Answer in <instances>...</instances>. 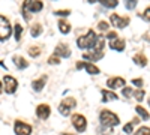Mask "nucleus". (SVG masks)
Segmentation results:
<instances>
[{"label": "nucleus", "instance_id": "28", "mask_svg": "<svg viewBox=\"0 0 150 135\" xmlns=\"http://www.w3.org/2000/svg\"><path fill=\"white\" fill-rule=\"evenodd\" d=\"M39 54H41V48H39V47H30V48H29V56L38 57Z\"/></svg>", "mask_w": 150, "mask_h": 135}, {"label": "nucleus", "instance_id": "13", "mask_svg": "<svg viewBox=\"0 0 150 135\" xmlns=\"http://www.w3.org/2000/svg\"><path fill=\"white\" fill-rule=\"evenodd\" d=\"M107 87L108 89H120L125 87V78L122 77H111L107 80Z\"/></svg>", "mask_w": 150, "mask_h": 135}, {"label": "nucleus", "instance_id": "30", "mask_svg": "<svg viewBox=\"0 0 150 135\" xmlns=\"http://www.w3.org/2000/svg\"><path fill=\"white\" fill-rule=\"evenodd\" d=\"M134 135H150V128L144 126V128H140L138 131H137Z\"/></svg>", "mask_w": 150, "mask_h": 135}, {"label": "nucleus", "instance_id": "34", "mask_svg": "<svg viewBox=\"0 0 150 135\" xmlns=\"http://www.w3.org/2000/svg\"><path fill=\"white\" fill-rule=\"evenodd\" d=\"M132 84L135 86V87H138V89H140L141 86L144 84V81H143V78H134V80H132Z\"/></svg>", "mask_w": 150, "mask_h": 135}, {"label": "nucleus", "instance_id": "1", "mask_svg": "<svg viewBox=\"0 0 150 135\" xmlns=\"http://www.w3.org/2000/svg\"><path fill=\"white\" fill-rule=\"evenodd\" d=\"M99 41H101V38L96 35V32H93V30L90 29L84 36H80V38L77 39V47L80 48V50L90 51V50H93V48L98 45Z\"/></svg>", "mask_w": 150, "mask_h": 135}, {"label": "nucleus", "instance_id": "11", "mask_svg": "<svg viewBox=\"0 0 150 135\" xmlns=\"http://www.w3.org/2000/svg\"><path fill=\"white\" fill-rule=\"evenodd\" d=\"M54 54H56L57 57H65V59H68V57L71 56V48L68 47V44L60 42V44L54 48Z\"/></svg>", "mask_w": 150, "mask_h": 135}, {"label": "nucleus", "instance_id": "2", "mask_svg": "<svg viewBox=\"0 0 150 135\" xmlns=\"http://www.w3.org/2000/svg\"><path fill=\"white\" fill-rule=\"evenodd\" d=\"M42 8H44V3L41 2V0H24L21 14H23L24 20H30V15L41 12Z\"/></svg>", "mask_w": 150, "mask_h": 135}, {"label": "nucleus", "instance_id": "19", "mask_svg": "<svg viewBox=\"0 0 150 135\" xmlns=\"http://www.w3.org/2000/svg\"><path fill=\"white\" fill-rule=\"evenodd\" d=\"M57 26H59V30L63 33V35H68L71 32V24L66 20H59L57 21Z\"/></svg>", "mask_w": 150, "mask_h": 135}, {"label": "nucleus", "instance_id": "38", "mask_svg": "<svg viewBox=\"0 0 150 135\" xmlns=\"http://www.w3.org/2000/svg\"><path fill=\"white\" fill-rule=\"evenodd\" d=\"M62 135H72V134H66V132H63V134H62Z\"/></svg>", "mask_w": 150, "mask_h": 135}, {"label": "nucleus", "instance_id": "20", "mask_svg": "<svg viewBox=\"0 0 150 135\" xmlns=\"http://www.w3.org/2000/svg\"><path fill=\"white\" fill-rule=\"evenodd\" d=\"M42 24L41 23H36L33 24V26L30 27V35H32V38H38V36H41L42 35Z\"/></svg>", "mask_w": 150, "mask_h": 135}, {"label": "nucleus", "instance_id": "32", "mask_svg": "<svg viewBox=\"0 0 150 135\" xmlns=\"http://www.w3.org/2000/svg\"><path fill=\"white\" fill-rule=\"evenodd\" d=\"M98 30H101V32H108V23H107V21H99Z\"/></svg>", "mask_w": 150, "mask_h": 135}, {"label": "nucleus", "instance_id": "23", "mask_svg": "<svg viewBox=\"0 0 150 135\" xmlns=\"http://www.w3.org/2000/svg\"><path fill=\"white\" fill-rule=\"evenodd\" d=\"M138 123V119H134L132 122H129V123H126L125 125V128H123V132L125 134H132V131H134V126Z\"/></svg>", "mask_w": 150, "mask_h": 135}, {"label": "nucleus", "instance_id": "22", "mask_svg": "<svg viewBox=\"0 0 150 135\" xmlns=\"http://www.w3.org/2000/svg\"><path fill=\"white\" fill-rule=\"evenodd\" d=\"M135 111L138 113V114H140V117H141V119H144V120H149V119H150L149 111H147L146 108H143L141 105H137V107H135Z\"/></svg>", "mask_w": 150, "mask_h": 135}, {"label": "nucleus", "instance_id": "21", "mask_svg": "<svg viewBox=\"0 0 150 135\" xmlns=\"http://www.w3.org/2000/svg\"><path fill=\"white\" fill-rule=\"evenodd\" d=\"M104 8H108V9H114L117 5H119V0H99Z\"/></svg>", "mask_w": 150, "mask_h": 135}, {"label": "nucleus", "instance_id": "33", "mask_svg": "<svg viewBox=\"0 0 150 135\" xmlns=\"http://www.w3.org/2000/svg\"><path fill=\"white\" fill-rule=\"evenodd\" d=\"M117 38H119L117 32H108V33H107V39H108V42H110V41H114V39H117Z\"/></svg>", "mask_w": 150, "mask_h": 135}, {"label": "nucleus", "instance_id": "4", "mask_svg": "<svg viewBox=\"0 0 150 135\" xmlns=\"http://www.w3.org/2000/svg\"><path fill=\"white\" fill-rule=\"evenodd\" d=\"M11 35H12V27L9 20L5 15H0V42H5L6 39H9Z\"/></svg>", "mask_w": 150, "mask_h": 135}, {"label": "nucleus", "instance_id": "6", "mask_svg": "<svg viewBox=\"0 0 150 135\" xmlns=\"http://www.w3.org/2000/svg\"><path fill=\"white\" fill-rule=\"evenodd\" d=\"M110 23H111L116 29H125V27L129 26L131 18H129V17H122V15H117V14H112V15L110 17Z\"/></svg>", "mask_w": 150, "mask_h": 135}, {"label": "nucleus", "instance_id": "9", "mask_svg": "<svg viewBox=\"0 0 150 135\" xmlns=\"http://www.w3.org/2000/svg\"><path fill=\"white\" fill-rule=\"evenodd\" d=\"M72 125L78 132H84L87 129V120L83 114H74L72 116Z\"/></svg>", "mask_w": 150, "mask_h": 135}, {"label": "nucleus", "instance_id": "25", "mask_svg": "<svg viewBox=\"0 0 150 135\" xmlns=\"http://www.w3.org/2000/svg\"><path fill=\"white\" fill-rule=\"evenodd\" d=\"M123 3H125V8H126V9L132 11V9L137 8V5H138V0H125Z\"/></svg>", "mask_w": 150, "mask_h": 135}, {"label": "nucleus", "instance_id": "10", "mask_svg": "<svg viewBox=\"0 0 150 135\" xmlns=\"http://www.w3.org/2000/svg\"><path fill=\"white\" fill-rule=\"evenodd\" d=\"M14 132L17 135H32V126L21 120H17L14 123Z\"/></svg>", "mask_w": 150, "mask_h": 135}, {"label": "nucleus", "instance_id": "18", "mask_svg": "<svg viewBox=\"0 0 150 135\" xmlns=\"http://www.w3.org/2000/svg\"><path fill=\"white\" fill-rule=\"evenodd\" d=\"M132 62L137 65V66H140V68H144L147 66V57L144 54H135L132 57Z\"/></svg>", "mask_w": 150, "mask_h": 135}, {"label": "nucleus", "instance_id": "31", "mask_svg": "<svg viewBox=\"0 0 150 135\" xmlns=\"http://www.w3.org/2000/svg\"><path fill=\"white\" fill-rule=\"evenodd\" d=\"M122 95H123L125 98H131V96H134V90H132L131 87H123Z\"/></svg>", "mask_w": 150, "mask_h": 135}, {"label": "nucleus", "instance_id": "15", "mask_svg": "<svg viewBox=\"0 0 150 135\" xmlns=\"http://www.w3.org/2000/svg\"><path fill=\"white\" fill-rule=\"evenodd\" d=\"M47 80H48L47 75H42L39 80H35V81L32 83V89H33L35 92H42V89L45 87V84H47Z\"/></svg>", "mask_w": 150, "mask_h": 135}, {"label": "nucleus", "instance_id": "7", "mask_svg": "<svg viewBox=\"0 0 150 135\" xmlns=\"http://www.w3.org/2000/svg\"><path fill=\"white\" fill-rule=\"evenodd\" d=\"M75 66H77V69H84L86 72H89L90 75H98L99 72V68L95 65V63H92V62H86V60H81V62H77L75 63Z\"/></svg>", "mask_w": 150, "mask_h": 135}, {"label": "nucleus", "instance_id": "3", "mask_svg": "<svg viewBox=\"0 0 150 135\" xmlns=\"http://www.w3.org/2000/svg\"><path fill=\"white\" fill-rule=\"evenodd\" d=\"M99 122L104 128H112L120 123V119L116 113L110 111V110H102L101 114H99Z\"/></svg>", "mask_w": 150, "mask_h": 135}, {"label": "nucleus", "instance_id": "17", "mask_svg": "<svg viewBox=\"0 0 150 135\" xmlns=\"http://www.w3.org/2000/svg\"><path fill=\"white\" fill-rule=\"evenodd\" d=\"M12 62L15 63V66L18 68V69H26L27 66H29V62L26 59H24L23 56H14L12 57Z\"/></svg>", "mask_w": 150, "mask_h": 135}, {"label": "nucleus", "instance_id": "24", "mask_svg": "<svg viewBox=\"0 0 150 135\" xmlns=\"http://www.w3.org/2000/svg\"><path fill=\"white\" fill-rule=\"evenodd\" d=\"M21 35H23V27H21V24H15L14 26V38L15 41H20L21 39Z\"/></svg>", "mask_w": 150, "mask_h": 135}, {"label": "nucleus", "instance_id": "14", "mask_svg": "<svg viewBox=\"0 0 150 135\" xmlns=\"http://www.w3.org/2000/svg\"><path fill=\"white\" fill-rule=\"evenodd\" d=\"M108 47L111 48V50L120 53V51H125V48H126V41L117 38V39H114V41H110V42H108Z\"/></svg>", "mask_w": 150, "mask_h": 135}, {"label": "nucleus", "instance_id": "8", "mask_svg": "<svg viewBox=\"0 0 150 135\" xmlns=\"http://www.w3.org/2000/svg\"><path fill=\"white\" fill-rule=\"evenodd\" d=\"M3 83H5V90L8 95H12L15 93L17 89H18V81L12 77V75H5L3 77Z\"/></svg>", "mask_w": 150, "mask_h": 135}, {"label": "nucleus", "instance_id": "37", "mask_svg": "<svg viewBox=\"0 0 150 135\" xmlns=\"http://www.w3.org/2000/svg\"><path fill=\"white\" fill-rule=\"evenodd\" d=\"M2 87H3V86H2V81H0V93H2Z\"/></svg>", "mask_w": 150, "mask_h": 135}, {"label": "nucleus", "instance_id": "27", "mask_svg": "<svg viewBox=\"0 0 150 135\" xmlns=\"http://www.w3.org/2000/svg\"><path fill=\"white\" fill-rule=\"evenodd\" d=\"M144 95H146V92H144V90H141V89L134 90V96H135V99L138 101V102H141V101L144 99Z\"/></svg>", "mask_w": 150, "mask_h": 135}, {"label": "nucleus", "instance_id": "16", "mask_svg": "<svg viewBox=\"0 0 150 135\" xmlns=\"http://www.w3.org/2000/svg\"><path fill=\"white\" fill-rule=\"evenodd\" d=\"M101 93H102V102H104V104H107V102H110V101H117V99H119V96H117L114 92H110V90L102 89Z\"/></svg>", "mask_w": 150, "mask_h": 135}, {"label": "nucleus", "instance_id": "12", "mask_svg": "<svg viewBox=\"0 0 150 135\" xmlns=\"http://www.w3.org/2000/svg\"><path fill=\"white\" fill-rule=\"evenodd\" d=\"M50 114H51V108H50L48 104H41V105H38V108H36V116L39 117L41 120L48 119Z\"/></svg>", "mask_w": 150, "mask_h": 135}, {"label": "nucleus", "instance_id": "29", "mask_svg": "<svg viewBox=\"0 0 150 135\" xmlns=\"http://www.w3.org/2000/svg\"><path fill=\"white\" fill-rule=\"evenodd\" d=\"M48 65H60V57H57L56 54H53L48 59Z\"/></svg>", "mask_w": 150, "mask_h": 135}, {"label": "nucleus", "instance_id": "36", "mask_svg": "<svg viewBox=\"0 0 150 135\" xmlns=\"http://www.w3.org/2000/svg\"><path fill=\"white\" fill-rule=\"evenodd\" d=\"M89 3H96V2H99V0H87Z\"/></svg>", "mask_w": 150, "mask_h": 135}, {"label": "nucleus", "instance_id": "5", "mask_svg": "<svg viewBox=\"0 0 150 135\" xmlns=\"http://www.w3.org/2000/svg\"><path fill=\"white\" fill-rule=\"evenodd\" d=\"M75 107H77V101H75L74 98H65V99L59 104V113L62 116H69Z\"/></svg>", "mask_w": 150, "mask_h": 135}, {"label": "nucleus", "instance_id": "39", "mask_svg": "<svg viewBox=\"0 0 150 135\" xmlns=\"http://www.w3.org/2000/svg\"><path fill=\"white\" fill-rule=\"evenodd\" d=\"M149 105H150V99H149Z\"/></svg>", "mask_w": 150, "mask_h": 135}, {"label": "nucleus", "instance_id": "35", "mask_svg": "<svg viewBox=\"0 0 150 135\" xmlns=\"http://www.w3.org/2000/svg\"><path fill=\"white\" fill-rule=\"evenodd\" d=\"M143 20L150 23V6H149L147 9H144V12H143Z\"/></svg>", "mask_w": 150, "mask_h": 135}, {"label": "nucleus", "instance_id": "26", "mask_svg": "<svg viewBox=\"0 0 150 135\" xmlns=\"http://www.w3.org/2000/svg\"><path fill=\"white\" fill-rule=\"evenodd\" d=\"M54 15H56V17H63V18H66V17H69V15H71V9H60V11H54Z\"/></svg>", "mask_w": 150, "mask_h": 135}]
</instances>
